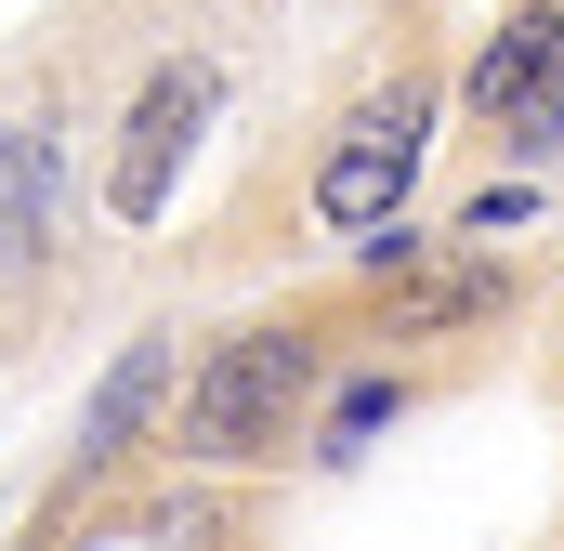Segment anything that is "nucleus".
Here are the masks:
<instances>
[{
  "label": "nucleus",
  "instance_id": "f257e3e1",
  "mask_svg": "<svg viewBox=\"0 0 564 551\" xmlns=\"http://www.w3.org/2000/svg\"><path fill=\"white\" fill-rule=\"evenodd\" d=\"M355 355H368V289L355 276H302L276 302L197 328V368H184V408H171V460L224 473V486H289L315 460V420H328Z\"/></svg>",
  "mask_w": 564,
  "mask_h": 551
},
{
  "label": "nucleus",
  "instance_id": "f03ea898",
  "mask_svg": "<svg viewBox=\"0 0 564 551\" xmlns=\"http://www.w3.org/2000/svg\"><path fill=\"white\" fill-rule=\"evenodd\" d=\"M446 119H459V53H446V26H433V13L421 26H381V53L355 66V93L315 119L302 197H289L302 250H355V237L408 224V197H421Z\"/></svg>",
  "mask_w": 564,
  "mask_h": 551
},
{
  "label": "nucleus",
  "instance_id": "7ed1b4c3",
  "mask_svg": "<svg viewBox=\"0 0 564 551\" xmlns=\"http://www.w3.org/2000/svg\"><path fill=\"white\" fill-rule=\"evenodd\" d=\"M184 342H197L184 315H144L132 342L106 355V381L79 395V420H66V446H53V473H40L13 551H93V539H119V512L171 473V408H184V368H197Z\"/></svg>",
  "mask_w": 564,
  "mask_h": 551
},
{
  "label": "nucleus",
  "instance_id": "20e7f679",
  "mask_svg": "<svg viewBox=\"0 0 564 551\" xmlns=\"http://www.w3.org/2000/svg\"><path fill=\"white\" fill-rule=\"evenodd\" d=\"M79 289V106L66 79H26L0 106V355H40Z\"/></svg>",
  "mask_w": 564,
  "mask_h": 551
},
{
  "label": "nucleus",
  "instance_id": "39448f33",
  "mask_svg": "<svg viewBox=\"0 0 564 551\" xmlns=\"http://www.w3.org/2000/svg\"><path fill=\"white\" fill-rule=\"evenodd\" d=\"M210 119H224V40H158L144 79H132V106H119V132H106V171H93L106 237H158L171 224L184 158H197Z\"/></svg>",
  "mask_w": 564,
  "mask_h": 551
},
{
  "label": "nucleus",
  "instance_id": "423d86ee",
  "mask_svg": "<svg viewBox=\"0 0 564 551\" xmlns=\"http://www.w3.org/2000/svg\"><path fill=\"white\" fill-rule=\"evenodd\" d=\"M355 289H368V276H355ZM525 315H539V263H525V250L446 237L433 263L368 289V355H486V368H499V342H512Z\"/></svg>",
  "mask_w": 564,
  "mask_h": 551
},
{
  "label": "nucleus",
  "instance_id": "0eeeda50",
  "mask_svg": "<svg viewBox=\"0 0 564 551\" xmlns=\"http://www.w3.org/2000/svg\"><path fill=\"white\" fill-rule=\"evenodd\" d=\"M132 551H276V486H224V473H158L132 512H119Z\"/></svg>",
  "mask_w": 564,
  "mask_h": 551
},
{
  "label": "nucleus",
  "instance_id": "6e6552de",
  "mask_svg": "<svg viewBox=\"0 0 564 551\" xmlns=\"http://www.w3.org/2000/svg\"><path fill=\"white\" fill-rule=\"evenodd\" d=\"M525 210H539V171H499V184H473V197L446 210V237H473V250H499V237H512Z\"/></svg>",
  "mask_w": 564,
  "mask_h": 551
},
{
  "label": "nucleus",
  "instance_id": "1a4fd4ad",
  "mask_svg": "<svg viewBox=\"0 0 564 551\" xmlns=\"http://www.w3.org/2000/svg\"><path fill=\"white\" fill-rule=\"evenodd\" d=\"M539 381H552V408H564V302H552V342H539Z\"/></svg>",
  "mask_w": 564,
  "mask_h": 551
},
{
  "label": "nucleus",
  "instance_id": "9d476101",
  "mask_svg": "<svg viewBox=\"0 0 564 551\" xmlns=\"http://www.w3.org/2000/svg\"><path fill=\"white\" fill-rule=\"evenodd\" d=\"M421 13H433V0H381V26H421Z\"/></svg>",
  "mask_w": 564,
  "mask_h": 551
}]
</instances>
